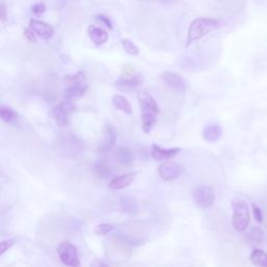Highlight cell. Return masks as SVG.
Wrapping results in <instances>:
<instances>
[{
  "instance_id": "d4e9b609",
  "label": "cell",
  "mask_w": 267,
  "mask_h": 267,
  "mask_svg": "<svg viewBox=\"0 0 267 267\" xmlns=\"http://www.w3.org/2000/svg\"><path fill=\"white\" fill-rule=\"evenodd\" d=\"M121 44H122L124 51L129 53V55H131V56H138L139 55V48L129 39H123L121 41Z\"/></svg>"
},
{
  "instance_id": "9c48e42d",
  "label": "cell",
  "mask_w": 267,
  "mask_h": 267,
  "mask_svg": "<svg viewBox=\"0 0 267 267\" xmlns=\"http://www.w3.org/2000/svg\"><path fill=\"white\" fill-rule=\"evenodd\" d=\"M158 171L160 176H161L164 181H173L179 179L185 172V167L179 163L166 162L159 166Z\"/></svg>"
},
{
  "instance_id": "cb8c5ba5",
  "label": "cell",
  "mask_w": 267,
  "mask_h": 267,
  "mask_svg": "<svg viewBox=\"0 0 267 267\" xmlns=\"http://www.w3.org/2000/svg\"><path fill=\"white\" fill-rule=\"evenodd\" d=\"M251 261L258 267H267V254L261 250H254L251 255Z\"/></svg>"
},
{
  "instance_id": "f546056e",
  "label": "cell",
  "mask_w": 267,
  "mask_h": 267,
  "mask_svg": "<svg viewBox=\"0 0 267 267\" xmlns=\"http://www.w3.org/2000/svg\"><path fill=\"white\" fill-rule=\"evenodd\" d=\"M252 208H253V213H254V217H255L256 221L259 223L263 222V214H262L261 209L256 204H253Z\"/></svg>"
},
{
  "instance_id": "7402d4cb",
  "label": "cell",
  "mask_w": 267,
  "mask_h": 267,
  "mask_svg": "<svg viewBox=\"0 0 267 267\" xmlns=\"http://www.w3.org/2000/svg\"><path fill=\"white\" fill-rule=\"evenodd\" d=\"M94 171L100 177V179H103V180L109 179L113 173L112 167L105 161H103V160H100V161L94 164Z\"/></svg>"
},
{
  "instance_id": "ffe728a7",
  "label": "cell",
  "mask_w": 267,
  "mask_h": 267,
  "mask_svg": "<svg viewBox=\"0 0 267 267\" xmlns=\"http://www.w3.org/2000/svg\"><path fill=\"white\" fill-rule=\"evenodd\" d=\"M221 135H222V129L221 127L217 126V124L209 126L205 128V130L203 131V138L209 142L217 141L221 137Z\"/></svg>"
},
{
  "instance_id": "7a4b0ae2",
  "label": "cell",
  "mask_w": 267,
  "mask_h": 267,
  "mask_svg": "<svg viewBox=\"0 0 267 267\" xmlns=\"http://www.w3.org/2000/svg\"><path fill=\"white\" fill-rule=\"evenodd\" d=\"M55 148L61 155L78 157L85 150V142L74 134L64 133L57 137Z\"/></svg>"
},
{
  "instance_id": "5b68a950",
  "label": "cell",
  "mask_w": 267,
  "mask_h": 267,
  "mask_svg": "<svg viewBox=\"0 0 267 267\" xmlns=\"http://www.w3.org/2000/svg\"><path fill=\"white\" fill-rule=\"evenodd\" d=\"M232 209H233V218L232 223L233 226L238 232H244L247 228L251 221L250 209L245 201L235 198L232 201Z\"/></svg>"
},
{
  "instance_id": "5bb4252c",
  "label": "cell",
  "mask_w": 267,
  "mask_h": 267,
  "mask_svg": "<svg viewBox=\"0 0 267 267\" xmlns=\"http://www.w3.org/2000/svg\"><path fill=\"white\" fill-rule=\"evenodd\" d=\"M181 151L180 147H172V148H163L157 144L151 145V157L156 161H167V160L174 158L176 155H179Z\"/></svg>"
},
{
  "instance_id": "ac0fdd59",
  "label": "cell",
  "mask_w": 267,
  "mask_h": 267,
  "mask_svg": "<svg viewBox=\"0 0 267 267\" xmlns=\"http://www.w3.org/2000/svg\"><path fill=\"white\" fill-rule=\"evenodd\" d=\"M120 208L122 210V212L127 213V214L130 215H136L138 214L139 212V204L138 202L130 197L127 198H123L120 201Z\"/></svg>"
},
{
  "instance_id": "7c38bea8",
  "label": "cell",
  "mask_w": 267,
  "mask_h": 267,
  "mask_svg": "<svg viewBox=\"0 0 267 267\" xmlns=\"http://www.w3.org/2000/svg\"><path fill=\"white\" fill-rule=\"evenodd\" d=\"M142 84V78L140 74L134 75L132 74L131 77H122L116 82V87L118 90L122 92H132L138 87H140Z\"/></svg>"
},
{
  "instance_id": "8992f818",
  "label": "cell",
  "mask_w": 267,
  "mask_h": 267,
  "mask_svg": "<svg viewBox=\"0 0 267 267\" xmlns=\"http://www.w3.org/2000/svg\"><path fill=\"white\" fill-rule=\"evenodd\" d=\"M75 111V105L72 100L65 99L56 105L50 112V116L55 119L58 127L67 128L70 123V116Z\"/></svg>"
},
{
  "instance_id": "ba28073f",
  "label": "cell",
  "mask_w": 267,
  "mask_h": 267,
  "mask_svg": "<svg viewBox=\"0 0 267 267\" xmlns=\"http://www.w3.org/2000/svg\"><path fill=\"white\" fill-rule=\"evenodd\" d=\"M192 198L199 207L207 209L214 205L215 192L212 187L207 185H202L193 190Z\"/></svg>"
},
{
  "instance_id": "52a82bcc",
  "label": "cell",
  "mask_w": 267,
  "mask_h": 267,
  "mask_svg": "<svg viewBox=\"0 0 267 267\" xmlns=\"http://www.w3.org/2000/svg\"><path fill=\"white\" fill-rule=\"evenodd\" d=\"M58 255L62 263L68 267H81L78 248L68 241L62 242L58 247Z\"/></svg>"
},
{
  "instance_id": "d6a6232c",
  "label": "cell",
  "mask_w": 267,
  "mask_h": 267,
  "mask_svg": "<svg viewBox=\"0 0 267 267\" xmlns=\"http://www.w3.org/2000/svg\"><path fill=\"white\" fill-rule=\"evenodd\" d=\"M0 11H2V20L5 21L6 18H7V9H6L4 4L2 5V9H0Z\"/></svg>"
},
{
  "instance_id": "484cf974",
  "label": "cell",
  "mask_w": 267,
  "mask_h": 267,
  "mask_svg": "<svg viewBox=\"0 0 267 267\" xmlns=\"http://www.w3.org/2000/svg\"><path fill=\"white\" fill-rule=\"evenodd\" d=\"M114 228V225L113 224H110V223H101V224H98L94 227V232L99 235V236H104L106 234H109L111 231Z\"/></svg>"
},
{
  "instance_id": "83f0119b",
  "label": "cell",
  "mask_w": 267,
  "mask_h": 267,
  "mask_svg": "<svg viewBox=\"0 0 267 267\" xmlns=\"http://www.w3.org/2000/svg\"><path fill=\"white\" fill-rule=\"evenodd\" d=\"M96 19L98 21H100L102 24H104L106 27L110 28L111 30L113 29V24H112V22H111L109 17H106L105 15H102V14H99V15L96 16Z\"/></svg>"
},
{
  "instance_id": "44dd1931",
  "label": "cell",
  "mask_w": 267,
  "mask_h": 267,
  "mask_svg": "<svg viewBox=\"0 0 267 267\" xmlns=\"http://www.w3.org/2000/svg\"><path fill=\"white\" fill-rule=\"evenodd\" d=\"M263 239H264V233H263V231L258 226L252 227L246 234V242L251 246L258 245L259 243L263 241Z\"/></svg>"
},
{
  "instance_id": "f1b7e54d",
  "label": "cell",
  "mask_w": 267,
  "mask_h": 267,
  "mask_svg": "<svg viewBox=\"0 0 267 267\" xmlns=\"http://www.w3.org/2000/svg\"><path fill=\"white\" fill-rule=\"evenodd\" d=\"M24 35L25 38L31 42V43H37V34L34 33V31L30 28V27H27L24 29Z\"/></svg>"
},
{
  "instance_id": "8fae6325",
  "label": "cell",
  "mask_w": 267,
  "mask_h": 267,
  "mask_svg": "<svg viewBox=\"0 0 267 267\" xmlns=\"http://www.w3.org/2000/svg\"><path fill=\"white\" fill-rule=\"evenodd\" d=\"M116 133L111 126H105L102 131V138L97 146V151L99 154L109 152L115 145Z\"/></svg>"
},
{
  "instance_id": "30bf717a",
  "label": "cell",
  "mask_w": 267,
  "mask_h": 267,
  "mask_svg": "<svg viewBox=\"0 0 267 267\" xmlns=\"http://www.w3.org/2000/svg\"><path fill=\"white\" fill-rule=\"evenodd\" d=\"M162 80L169 87V89H171L174 92L184 93L186 91L187 83L180 74L166 71V72L162 73Z\"/></svg>"
},
{
  "instance_id": "6da1fadb",
  "label": "cell",
  "mask_w": 267,
  "mask_h": 267,
  "mask_svg": "<svg viewBox=\"0 0 267 267\" xmlns=\"http://www.w3.org/2000/svg\"><path fill=\"white\" fill-rule=\"evenodd\" d=\"M137 98L141 108L142 128H143L144 133L148 134L154 129L158 115L160 114L159 105L155 98L148 92L143 90L137 93Z\"/></svg>"
},
{
  "instance_id": "d6986e66",
  "label": "cell",
  "mask_w": 267,
  "mask_h": 267,
  "mask_svg": "<svg viewBox=\"0 0 267 267\" xmlns=\"http://www.w3.org/2000/svg\"><path fill=\"white\" fill-rule=\"evenodd\" d=\"M112 103L116 110L121 111L128 115H131L133 112L130 101L122 95H115L112 99Z\"/></svg>"
},
{
  "instance_id": "e0dca14e",
  "label": "cell",
  "mask_w": 267,
  "mask_h": 267,
  "mask_svg": "<svg viewBox=\"0 0 267 267\" xmlns=\"http://www.w3.org/2000/svg\"><path fill=\"white\" fill-rule=\"evenodd\" d=\"M117 162L122 166H131L134 162V154L129 147H120L115 152Z\"/></svg>"
},
{
  "instance_id": "1f68e13d",
  "label": "cell",
  "mask_w": 267,
  "mask_h": 267,
  "mask_svg": "<svg viewBox=\"0 0 267 267\" xmlns=\"http://www.w3.org/2000/svg\"><path fill=\"white\" fill-rule=\"evenodd\" d=\"M91 267H109L108 264L102 262V261H95Z\"/></svg>"
},
{
  "instance_id": "603a6c76",
  "label": "cell",
  "mask_w": 267,
  "mask_h": 267,
  "mask_svg": "<svg viewBox=\"0 0 267 267\" xmlns=\"http://www.w3.org/2000/svg\"><path fill=\"white\" fill-rule=\"evenodd\" d=\"M0 117H2L3 121L8 124H16L19 119V115L17 112H15L10 106H2L0 109Z\"/></svg>"
},
{
  "instance_id": "2e32d148",
  "label": "cell",
  "mask_w": 267,
  "mask_h": 267,
  "mask_svg": "<svg viewBox=\"0 0 267 267\" xmlns=\"http://www.w3.org/2000/svg\"><path fill=\"white\" fill-rule=\"evenodd\" d=\"M88 33H89V37H90V39L96 46H100L104 44L109 39L108 32H106L104 29L94 26V25L89 26Z\"/></svg>"
},
{
  "instance_id": "277c9868",
  "label": "cell",
  "mask_w": 267,
  "mask_h": 267,
  "mask_svg": "<svg viewBox=\"0 0 267 267\" xmlns=\"http://www.w3.org/2000/svg\"><path fill=\"white\" fill-rule=\"evenodd\" d=\"M65 83L68 85L64 96L65 99L73 100L84 96L88 90V83L85 73L78 72L75 75H67Z\"/></svg>"
},
{
  "instance_id": "4fadbf2b",
  "label": "cell",
  "mask_w": 267,
  "mask_h": 267,
  "mask_svg": "<svg viewBox=\"0 0 267 267\" xmlns=\"http://www.w3.org/2000/svg\"><path fill=\"white\" fill-rule=\"evenodd\" d=\"M29 27L42 40H49L50 38H52L53 33H55V29H53L51 25L40 20L31 19L29 22Z\"/></svg>"
},
{
  "instance_id": "4316f807",
  "label": "cell",
  "mask_w": 267,
  "mask_h": 267,
  "mask_svg": "<svg viewBox=\"0 0 267 267\" xmlns=\"http://www.w3.org/2000/svg\"><path fill=\"white\" fill-rule=\"evenodd\" d=\"M15 244L14 239H9V240H4L0 242V256H3L8 250Z\"/></svg>"
},
{
  "instance_id": "836d02e7",
  "label": "cell",
  "mask_w": 267,
  "mask_h": 267,
  "mask_svg": "<svg viewBox=\"0 0 267 267\" xmlns=\"http://www.w3.org/2000/svg\"><path fill=\"white\" fill-rule=\"evenodd\" d=\"M159 2H160V3H162V4H164V5H169V4L173 3L174 0H159Z\"/></svg>"
},
{
  "instance_id": "9a60e30c",
  "label": "cell",
  "mask_w": 267,
  "mask_h": 267,
  "mask_svg": "<svg viewBox=\"0 0 267 267\" xmlns=\"http://www.w3.org/2000/svg\"><path fill=\"white\" fill-rule=\"evenodd\" d=\"M136 175H137L136 172H130L115 176L109 183V188L112 190H121L127 188L134 182Z\"/></svg>"
},
{
  "instance_id": "4dcf8cb0",
  "label": "cell",
  "mask_w": 267,
  "mask_h": 267,
  "mask_svg": "<svg viewBox=\"0 0 267 267\" xmlns=\"http://www.w3.org/2000/svg\"><path fill=\"white\" fill-rule=\"evenodd\" d=\"M46 11V7L44 5L38 4V5H34L31 7V12L35 15V16H41L44 12Z\"/></svg>"
},
{
  "instance_id": "3957f363",
  "label": "cell",
  "mask_w": 267,
  "mask_h": 267,
  "mask_svg": "<svg viewBox=\"0 0 267 267\" xmlns=\"http://www.w3.org/2000/svg\"><path fill=\"white\" fill-rule=\"evenodd\" d=\"M218 28V21L212 18H198L194 19L188 29L186 47H189L192 43L198 41L210 32L214 31Z\"/></svg>"
}]
</instances>
